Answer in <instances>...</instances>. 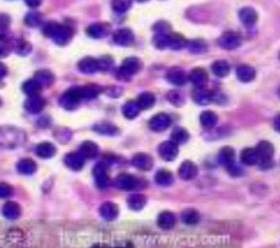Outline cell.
Listing matches in <instances>:
<instances>
[{"label": "cell", "instance_id": "6da1fadb", "mask_svg": "<svg viewBox=\"0 0 280 248\" xmlns=\"http://www.w3.org/2000/svg\"><path fill=\"white\" fill-rule=\"evenodd\" d=\"M256 150H258V155H259V164L258 165L261 169L272 168V165H274V153H275L274 145L268 142V141H260L258 146H256Z\"/></svg>", "mask_w": 280, "mask_h": 248}, {"label": "cell", "instance_id": "7a4b0ae2", "mask_svg": "<svg viewBox=\"0 0 280 248\" xmlns=\"http://www.w3.org/2000/svg\"><path fill=\"white\" fill-rule=\"evenodd\" d=\"M141 68H142V62H141L140 59L137 57H129L122 62V66L117 70L115 75L120 78V79L129 81L130 78L140 71Z\"/></svg>", "mask_w": 280, "mask_h": 248}, {"label": "cell", "instance_id": "3957f363", "mask_svg": "<svg viewBox=\"0 0 280 248\" xmlns=\"http://www.w3.org/2000/svg\"><path fill=\"white\" fill-rule=\"evenodd\" d=\"M82 99V89L71 88L68 89L66 93L62 94V97L59 98V104L66 110H75L79 106Z\"/></svg>", "mask_w": 280, "mask_h": 248}, {"label": "cell", "instance_id": "277c9868", "mask_svg": "<svg viewBox=\"0 0 280 248\" xmlns=\"http://www.w3.org/2000/svg\"><path fill=\"white\" fill-rule=\"evenodd\" d=\"M144 184V181H141L140 179H137L133 175L129 173H121L115 177L114 186L122 191H133L137 188H141V185Z\"/></svg>", "mask_w": 280, "mask_h": 248}, {"label": "cell", "instance_id": "5b68a950", "mask_svg": "<svg viewBox=\"0 0 280 248\" xmlns=\"http://www.w3.org/2000/svg\"><path fill=\"white\" fill-rule=\"evenodd\" d=\"M93 176L95 185L98 186L99 189H106L109 186V169H108V165L105 162H98L94 166Z\"/></svg>", "mask_w": 280, "mask_h": 248}, {"label": "cell", "instance_id": "8992f818", "mask_svg": "<svg viewBox=\"0 0 280 248\" xmlns=\"http://www.w3.org/2000/svg\"><path fill=\"white\" fill-rule=\"evenodd\" d=\"M217 43L224 50H236L241 45V36L239 32L227 31L218 38Z\"/></svg>", "mask_w": 280, "mask_h": 248}, {"label": "cell", "instance_id": "52a82bcc", "mask_svg": "<svg viewBox=\"0 0 280 248\" xmlns=\"http://www.w3.org/2000/svg\"><path fill=\"white\" fill-rule=\"evenodd\" d=\"M158 153L165 161L176 160L178 156V144H176L173 140L165 141L158 146Z\"/></svg>", "mask_w": 280, "mask_h": 248}, {"label": "cell", "instance_id": "ba28073f", "mask_svg": "<svg viewBox=\"0 0 280 248\" xmlns=\"http://www.w3.org/2000/svg\"><path fill=\"white\" fill-rule=\"evenodd\" d=\"M71 38H73L71 28L68 26H65V24H59L51 39L54 43H57L58 46H66L67 43H70Z\"/></svg>", "mask_w": 280, "mask_h": 248}, {"label": "cell", "instance_id": "9c48e42d", "mask_svg": "<svg viewBox=\"0 0 280 248\" xmlns=\"http://www.w3.org/2000/svg\"><path fill=\"white\" fill-rule=\"evenodd\" d=\"M113 41L118 46H130L134 43V34L130 28H120L113 34Z\"/></svg>", "mask_w": 280, "mask_h": 248}, {"label": "cell", "instance_id": "30bf717a", "mask_svg": "<svg viewBox=\"0 0 280 248\" xmlns=\"http://www.w3.org/2000/svg\"><path fill=\"white\" fill-rule=\"evenodd\" d=\"M171 122H172V119L168 114L160 113V114H156V115L151 119L149 126H151V129L153 130V132L160 133V132H164V130L168 129V128L171 126Z\"/></svg>", "mask_w": 280, "mask_h": 248}, {"label": "cell", "instance_id": "8fae6325", "mask_svg": "<svg viewBox=\"0 0 280 248\" xmlns=\"http://www.w3.org/2000/svg\"><path fill=\"white\" fill-rule=\"evenodd\" d=\"M165 78L168 79V82H171L174 86H182L187 82L188 75L181 68H172L166 71Z\"/></svg>", "mask_w": 280, "mask_h": 248}, {"label": "cell", "instance_id": "7c38bea8", "mask_svg": "<svg viewBox=\"0 0 280 248\" xmlns=\"http://www.w3.org/2000/svg\"><path fill=\"white\" fill-rule=\"evenodd\" d=\"M99 215L102 219L108 220V222H111L118 217L120 215V208L118 205L113 202H105L101 207H99Z\"/></svg>", "mask_w": 280, "mask_h": 248}, {"label": "cell", "instance_id": "4fadbf2b", "mask_svg": "<svg viewBox=\"0 0 280 248\" xmlns=\"http://www.w3.org/2000/svg\"><path fill=\"white\" fill-rule=\"evenodd\" d=\"M44 106H46V101L39 94L38 95H30L24 102V108L30 114L41 113L42 110L44 109Z\"/></svg>", "mask_w": 280, "mask_h": 248}, {"label": "cell", "instance_id": "5bb4252c", "mask_svg": "<svg viewBox=\"0 0 280 248\" xmlns=\"http://www.w3.org/2000/svg\"><path fill=\"white\" fill-rule=\"evenodd\" d=\"M110 26L108 23H93L86 28V34L93 39H102L109 35Z\"/></svg>", "mask_w": 280, "mask_h": 248}, {"label": "cell", "instance_id": "9a60e30c", "mask_svg": "<svg viewBox=\"0 0 280 248\" xmlns=\"http://www.w3.org/2000/svg\"><path fill=\"white\" fill-rule=\"evenodd\" d=\"M85 157L81 155V152H71L65 156V164L68 166L71 171H81L85 165Z\"/></svg>", "mask_w": 280, "mask_h": 248}, {"label": "cell", "instance_id": "2e32d148", "mask_svg": "<svg viewBox=\"0 0 280 248\" xmlns=\"http://www.w3.org/2000/svg\"><path fill=\"white\" fill-rule=\"evenodd\" d=\"M131 164H133L137 169H140V171H151V168H153L154 161H153V157H151V156L146 155V153H137V155H134V157L131 158Z\"/></svg>", "mask_w": 280, "mask_h": 248}, {"label": "cell", "instance_id": "e0dca14e", "mask_svg": "<svg viewBox=\"0 0 280 248\" xmlns=\"http://www.w3.org/2000/svg\"><path fill=\"white\" fill-rule=\"evenodd\" d=\"M198 169L197 165L192 162V161H184L180 168H178V175L182 180H193L194 177L197 176Z\"/></svg>", "mask_w": 280, "mask_h": 248}, {"label": "cell", "instance_id": "ac0fdd59", "mask_svg": "<svg viewBox=\"0 0 280 248\" xmlns=\"http://www.w3.org/2000/svg\"><path fill=\"white\" fill-rule=\"evenodd\" d=\"M239 19L245 27H252L258 22V12L252 7H244L239 11Z\"/></svg>", "mask_w": 280, "mask_h": 248}, {"label": "cell", "instance_id": "d6986e66", "mask_svg": "<svg viewBox=\"0 0 280 248\" xmlns=\"http://www.w3.org/2000/svg\"><path fill=\"white\" fill-rule=\"evenodd\" d=\"M188 79L196 86V88H202L208 83V72L204 68H193L192 71L189 72Z\"/></svg>", "mask_w": 280, "mask_h": 248}, {"label": "cell", "instance_id": "ffe728a7", "mask_svg": "<svg viewBox=\"0 0 280 248\" xmlns=\"http://www.w3.org/2000/svg\"><path fill=\"white\" fill-rule=\"evenodd\" d=\"M1 213H3V216H4L5 219H8V220H16V219L21 217V205L16 202H7L4 205H3V208H1Z\"/></svg>", "mask_w": 280, "mask_h": 248}, {"label": "cell", "instance_id": "44dd1931", "mask_svg": "<svg viewBox=\"0 0 280 248\" xmlns=\"http://www.w3.org/2000/svg\"><path fill=\"white\" fill-rule=\"evenodd\" d=\"M78 70L83 74H94L99 71L98 59H94L91 57H86L78 62Z\"/></svg>", "mask_w": 280, "mask_h": 248}, {"label": "cell", "instance_id": "7402d4cb", "mask_svg": "<svg viewBox=\"0 0 280 248\" xmlns=\"http://www.w3.org/2000/svg\"><path fill=\"white\" fill-rule=\"evenodd\" d=\"M81 155L86 158V160H93L97 156L99 155V148L98 145L93 142V141H85L79 148Z\"/></svg>", "mask_w": 280, "mask_h": 248}, {"label": "cell", "instance_id": "603a6c76", "mask_svg": "<svg viewBox=\"0 0 280 248\" xmlns=\"http://www.w3.org/2000/svg\"><path fill=\"white\" fill-rule=\"evenodd\" d=\"M213 99V93L209 91L205 86L196 88L193 90V101L198 105H208Z\"/></svg>", "mask_w": 280, "mask_h": 248}, {"label": "cell", "instance_id": "cb8c5ba5", "mask_svg": "<svg viewBox=\"0 0 280 248\" xmlns=\"http://www.w3.org/2000/svg\"><path fill=\"white\" fill-rule=\"evenodd\" d=\"M188 45L187 39L180 32H169L168 36V48L172 50H182Z\"/></svg>", "mask_w": 280, "mask_h": 248}, {"label": "cell", "instance_id": "d4e9b609", "mask_svg": "<svg viewBox=\"0 0 280 248\" xmlns=\"http://www.w3.org/2000/svg\"><path fill=\"white\" fill-rule=\"evenodd\" d=\"M236 75L241 82H252L256 77V70L249 65H240L236 68Z\"/></svg>", "mask_w": 280, "mask_h": 248}, {"label": "cell", "instance_id": "484cf974", "mask_svg": "<svg viewBox=\"0 0 280 248\" xmlns=\"http://www.w3.org/2000/svg\"><path fill=\"white\" fill-rule=\"evenodd\" d=\"M240 160L244 165H258L259 164V155L256 148H245L240 155Z\"/></svg>", "mask_w": 280, "mask_h": 248}, {"label": "cell", "instance_id": "4316f807", "mask_svg": "<svg viewBox=\"0 0 280 248\" xmlns=\"http://www.w3.org/2000/svg\"><path fill=\"white\" fill-rule=\"evenodd\" d=\"M157 224L161 229H172V228L176 225V216L174 213L172 212H161L157 217Z\"/></svg>", "mask_w": 280, "mask_h": 248}, {"label": "cell", "instance_id": "83f0119b", "mask_svg": "<svg viewBox=\"0 0 280 248\" xmlns=\"http://www.w3.org/2000/svg\"><path fill=\"white\" fill-rule=\"evenodd\" d=\"M35 153L41 158H51L57 153V146L51 142H41L35 148Z\"/></svg>", "mask_w": 280, "mask_h": 248}, {"label": "cell", "instance_id": "f1b7e54d", "mask_svg": "<svg viewBox=\"0 0 280 248\" xmlns=\"http://www.w3.org/2000/svg\"><path fill=\"white\" fill-rule=\"evenodd\" d=\"M16 171L19 172L21 175L30 176V175H34L35 171H37V164H35V161L31 160V158H23V160L18 162Z\"/></svg>", "mask_w": 280, "mask_h": 248}, {"label": "cell", "instance_id": "f546056e", "mask_svg": "<svg viewBox=\"0 0 280 248\" xmlns=\"http://www.w3.org/2000/svg\"><path fill=\"white\" fill-rule=\"evenodd\" d=\"M34 78L41 83L42 88H48L55 81V75L50 70H47V68H43V70H39V71L35 72V77Z\"/></svg>", "mask_w": 280, "mask_h": 248}, {"label": "cell", "instance_id": "4dcf8cb0", "mask_svg": "<svg viewBox=\"0 0 280 248\" xmlns=\"http://www.w3.org/2000/svg\"><path fill=\"white\" fill-rule=\"evenodd\" d=\"M93 129L102 135H117L120 133V129L115 125L110 124V122H99V124L94 125Z\"/></svg>", "mask_w": 280, "mask_h": 248}, {"label": "cell", "instance_id": "1f68e13d", "mask_svg": "<svg viewBox=\"0 0 280 248\" xmlns=\"http://www.w3.org/2000/svg\"><path fill=\"white\" fill-rule=\"evenodd\" d=\"M141 112V106L138 104V101H128L122 108V114L125 115V118L133 119L135 118Z\"/></svg>", "mask_w": 280, "mask_h": 248}, {"label": "cell", "instance_id": "d6a6232c", "mask_svg": "<svg viewBox=\"0 0 280 248\" xmlns=\"http://www.w3.org/2000/svg\"><path fill=\"white\" fill-rule=\"evenodd\" d=\"M218 117L217 114L213 113L211 110H207V112H202L201 115H200V122H201L202 128L205 129H212L217 125Z\"/></svg>", "mask_w": 280, "mask_h": 248}, {"label": "cell", "instance_id": "836d02e7", "mask_svg": "<svg viewBox=\"0 0 280 248\" xmlns=\"http://www.w3.org/2000/svg\"><path fill=\"white\" fill-rule=\"evenodd\" d=\"M22 90H23V93L27 94L28 97H30V95H38V94H41L42 85L38 82L35 78H34V79H27L26 82L22 85Z\"/></svg>", "mask_w": 280, "mask_h": 248}, {"label": "cell", "instance_id": "e575fe53", "mask_svg": "<svg viewBox=\"0 0 280 248\" xmlns=\"http://www.w3.org/2000/svg\"><path fill=\"white\" fill-rule=\"evenodd\" d=\"M182 223H185L187 225H196L200 222V213L193 209V208H188L181 213Z\"/></svg>", "mask_w": 280, "mask_h": 248}, {"label": "cell", "instance_id": "d590c367", "mask_svg": "<svg viewBox=\"0 0 280 248\" xmlns=\"http://www.w3.org/2000/svg\"><path fill=\"white\" fill-rule=\"evenodd\" d=\"M128 205L133 211H141L146 205V197L140 193H134L128 199Z\"/></svg>", "mask_w": 280, "mask_h": 248}, {"label": "cell", "instance_id": "8d00e7d4", "mask_svg": "<svg viewBox=\"0 0 280 248\" xmlns=\"http://www.w3.org/2000/svg\"><path fill=\"white\" fill-rule=\"evenodd\" d=\"M174 181V177H173V173L168 169H161L156 173V182L161 186H169L173 184Z\"/></svg>", "mask_w": 280, "mask_h": 248}, {"label": "cell", "instance_id": "74e56055", "mask_svg": "<svg viewBox=\"0 0 280 248\" xmlns=\"http://www.w3.org/2000/svg\"><path fill=\"white\" fill-rule=\"evenodd\" d=\"M231 71V68H229V63L227 61H216L213 62L212 65V72L218 78L227 77Z\"/></svg>", "mask_w": 280, "mask_h": 248}, {"label": "cell", "instance_id": "f35d334b", "mask_svg": "<svg viewBox=\"0 0 280 248\" xmlns=\"http://www.w3.org/2000/svg\"><path fill=\"white\" fill-rule=\"evenodd\" d=\"M137 101H138L141 109L146 110V109H151L154 106V104H156V95L153 93H149V91H145V93L138 95V99H137Z\"/></svg>", "mask_w": 280, "mask_h": 248}, {"label": "cell", "instance_id": "ab89813d", "mask_svg": "<svg viewBox=\"0 0 280 248\" xmlns=\"http://www.w3.org/2000/svg\"><path fill=\"white\" fill-rule=\"evenodd\" d=\"M82 97L83 99H95L101 93V88L98 85H94V83H88L82 86Z\"/></svg>", "mask_w": 280, "mask_h": 248}, {"label": "cell", "instance_id": "60d3db41", "mask_svg": "<svg viewBox=\"0 0 280 248\" xmlns=\"http://www.w3.org/2000/svg\"><path fill=\"white\" fill-rule=\"evenodd\" d=\"M188 51L192 52V54H202V52L207 51L208 45L202 39H193L189 41L187 45Z\"/></svg>", "mask_w": 280, "mask_h": 248}, {"label": "cell", "instance_id": "b9f144b4", "mask_svg": "<svg viewBox=\"0 0 280 248\" xmlns=\"http://www.w3.org/2000/svg\"><path fill=\"white\" fill-rule=\"evenodd\" d=\"M218 160L223 165H229L235 162V150L231 146H224L223 149L220 150V155H218Z\"/></svg>", "mask_w": 280, "mask_h": 248}, {"label": "cell", "instance_id": "7bdbcfd3", "mask_svg": "<svg viewBox=\"0 0 280 248\" xmlns=\"http://www.w3.org/2000/svg\"><path fill=\"white\" fill-rule=\"evenodd\" d=\"M133 0H111V8L117 14H125L130 10Z\"/></svg>", "mask_w": 280, "mask_h": 248}, {"label": "cell", "instance_id": "ee69618b", "mask_svg": "<svg viewBox=\"0 0 280 248\" xmlns=\"http://www.w3.org/2000/svg\"><path fill=\"white\" fill-rule=\"evenodd\" d=\"M171 140H173L176 144H185L189 140V133H188L187 129L184 128H177V129L173 130V133L171 135Z\"/></svg>", "mask_w": 280, "mask_h": 248}, {"label": "cell", "instance_id": "f6af8a7d", "mask_svg": "<svg viewBox=\"0 0 280 248\" xmlns=\"http://www.w3.org/2000/svg\"><path fill=\"white\" fill-rule=\"evenodd\" d=\"M24 22L28 27H39L42 26L43 19L39 12H28L24 18Z\"/></svg>", "mask_w": 280, "mask_h": 248}, {"label": "cell", "instance_id": "bcb514c9", "mask_svg": "<svg viewBox=\"0 0 280 248\" xmlns=\"http://www.w3.org/2000/svg\"><path fill=\"white\" fill-rule=\"evenodd\" d=\"M168 36H169V32L168 34H154V36H153V45L158 50L168 48Z\"/></svg>", "mask_w": 280, "mask_h": 248}, {"label": "cell", "instance_id": "7dc6e473", "mask_svg": "<svg viewBox=\"0 0 280 248\" xmlns=\"http://www.w3.org/2000/svg\"><path fill=\"white\" fill-rule=\"evenodd\" d=\"M14 50H15L18 54H21V55H26V54L31 51V45H30L28 42L21 39V41L16 42V45L14 46Z\"/></svg>", "mask_w": 280, "mask_h": 248}, {"label": "cell", "instance_id": "c3c4849f", "mask_svg": "<svg viewBox=\"0 0 280 248\" xmlns=\"http://www.w3.org/2000/svg\"><path fill=\"white\" fill-rule=\"evenodd\" d=\"M114 65V61L111 57H102L98 59V66H99V71L106 72L109 71L110 68H113Z\"/></svg>", "mask_w": 280, "mask_h": 248}, {"label": "cell", "instance_id": "681fc988", "mask_svg": "<svg viewBox=\"0 0 280 248\" xmlns=\"http://www.w3.org/2000/svg\"><path fill=\"white\" fill-rule=\"evenodd\" d=\"M59 24H61V23H57V22H47L46 24L43 26V30H42V31H43L44 35L48 36V38H52V35L55 34Z\"/></svg>", "mask_w": 280, "mask_h": 248}, {"label": "cell", "instance_id": "f907efd6", "mask_svg": "<svg viewBox=\"0 0 280 248\" xmlns=\"http://www.w3.org/2000/svg\"><path fill=\"white\" fill-rule=\"evenodd\" d=\"M153 31L154 34H168V32H171V26L168 22L160 21L153 26Z\"/></svg>", "mask_w": 280, "mask_h": 248}, {"label": "cell", "instance_id": "816d5d0a", "mask_svg": "<svg viewBox=\"0 0 280 248\" xmlns=\"http://www.w3.org/2000/svg\"><path fill=\"white\" fill-rule=\"evenodd\" d=\"M168 98L171 101V104L176 105V106H181L184 104V97H182V94L180 91H177V90H173L171 93L168 94Z\"/></svg>", "mask_w": 280, "mask_h": 248}, {"label": "cell", "instance_id": "f5cc1de1", "mask_svg": "<svg viewBox=\"0 0 280 248\" xmlns=\"http://www.w3.org/2000/svg\"><path fill=\"white\" fill-rule=\"evenodd\" d=\"M12 193H14L12 186L8 185L7 182H1L0 184V197L1 199H8V197L12 196Z\"/></svg>", "mask_w": 280, "mask_h": 248}, {"label": "cell", "instance_id": "db71d44e", "mask_svg": "<svg viewBox=\"0 0 280 248\" xmlns=\"http://www.w3.org/2000/svg\"><path fill=\"white\" fill-rule=\"evenodd\" d=\"M225 168H227V171H228L232 176H239V175H241V168H240L236 162H232V164H229V165H227Z\"/></svg>", "mask_w": 280, "mask_h": 248}, {"label": "cell", "instance_id": "11a10c76", "mask_svg": "<svg viewBox=\"0 0 280 248\" xmlns=\"http://www.w3.org/2000/svg\"><path fill=\"white\" fill-rule=\"evenodd\" d=\"M51 125V118L50 117H42L38 119V126L39 128H48Z\"/></svg>", "mask_w": 280, "mask_h": 248}, {"label": "cell", "instance_id": "9f6ffc18", "mask_svg": "<svg viewBox=\"0 0 280 248\" xmlns=\"http://www.w3.org/2000/svg\"><path fill=\"white\" fill-rule=\"evenodd\" d=\"M0 22H1V30H7V27L10 26V16L1 14Z\"/></svg>", "mask_w": 280, "mask_h": 248}, {"label": "cell", "instance_id": "6f0895ef", "mask_svg": "<svg viewBox=\"0 0 280 248\" xmlns=\"http://www.w3.org/2000/svg\"><path fill=\"white\" fill-rule=\"evenodd\" d=\"M26 1V4L28 7H31V8H37L39 5L42 4V0H24Z\"/></svg>", "mask_w": 280, "mask_h": 248}, {"label": "cell", "instance_id": "680465c9", "mask_svg": "<svg viewBox=\"0 0 280 248\" xmlns=\"http://www.w3.org/2000/svg\"><path fill=\"white\" fill-rule=\"evenodd\" d=\"M274 129H275L278 133H280V114L274 118Z\"/></svg>", "mask_w": 280, "mask_h": 248}, {"label": "cell", "instance_id": "91938a15", "mask_svg": "<svg viewBox=\"0 0 280 248\" xmlns=\"http://www.w3.org/2000/svg\"><path fill=\"white\" fill-rule=\"evenodd\" d=\"M5 74H7V68H5V65L1 63V65H0V77L4 78Z\"/></svg>", "mask_w": 280, "mask_h": 248}, {"label": "cell", "instance_id": "94428289", "mask_svg": "<svg viewBox=\"0 0 280 248\" xmlns=\"http://www.w3.org/2000/svg\"><path fill=\"white\" fill-rule=\"evenodd\" d=\"M278 95H279V97H280V88L278 89Z\"/></svg>", "mask_w": 280, "mask_h": 248}, {"label": "cell", "instance_id": "6125c7cd", "mask_svg": "<svg viewBox=\"0 0 280 248\" xmlns=\"http://www.w3.org/2000/svg\"><path fill=\"white\" fill-rule=\"evenodd\" d=\"M138 1H146V0H138Z\"/></svg>", "mask_w": 280, "mask_h": 248}, {"label": "cell", "instance_id": "be15d7a7", "mask_svg": "<svg viewBox=\"0 0 280 248\" xmlns=\"http://www.w3.org/2000/svg\"><path fill=\"white\" fill-rule=\"evenodd\" d=\"M279 58H280V54H279Z\"/></svg>", "mask_w": 280, "mask_h": 248}]
</instances>
